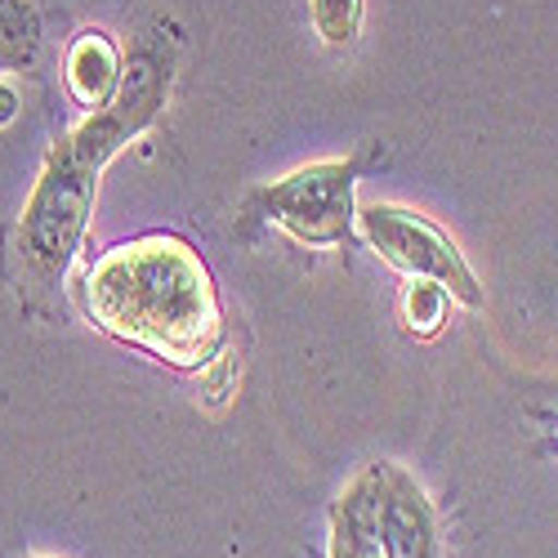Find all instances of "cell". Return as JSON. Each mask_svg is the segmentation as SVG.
Wrapping results in <instances>:
<instances>
[{"instance_id": "6da1fadb", "label": "cell", "mask_w": 558, "mask_h": 558, "mask_svg": "<svg viewBox=\"0 0 558 558\" xmlns=\"http://www.w3.org/2000/svg\"><path fill=\"white\" fill-rule=\"evenodd\" d=\"M85 308L99 331L170 366H206L219 344L210 268L170 232L112 246L85 277Z\"/></svg>"}, {"instance_id": "7a4b0ae2", "label": "cell", "mask_w": 558, "mask_h": 558, "mask_svg": "<svg viewBox=\"0 0 558 558\" xmlns=\"http://www.w3.org/2000/svg\"><path fill=\"white\" fill-rule=\"evenodd\" d=\"M153 104H157V89L153 95L121 89L112 108L95 112V121H85L50 153V161H45L36 189L27 197L23 228H19L23 259L40 282H54V277L68 272L76 242L85 232V219H89V206H95V183H99L104 161L153 117Z\"/></svg>"}, {"instance_id": "3957f363", "label": "cell", "mask_w": 558, "mask_h": 558, "mask_svg": "<svg viewBox=\"0 0 558 558\" xmlns=\"http://www.w3.org/2000/svg\"><path fill=\"white\" fill-rule=\"evenodd\" d=\"M353 183L357 157L313 161L291 170L287 179H272L246 197V215H259L295 238L300 246H340L353 238Z\"/></svg>"}, {"instance_id": "277c9868", "label": "cell", "mask_w": 558, "mask_h": 558, "mask_svg": "<svg viewBox=\"0 0 558 558\" xmlns=\"http://www.w3.org/2000/svg\"><path fill=\"white\" fill-rule=\"evenodd\" d=\"M357 232L366 238V246L376 251L389 268H398L402 277H429V282L451 291L456 304L483 308V287H478L474 268L464 264L460 246L447 238L434 219L415 215L407 206L376 202V206L357 210Z\"/></svg>"}, {"instance_id": "5b68a950", "label": "cell", "mask_w": 558, "mask_h": 558, "mask_svg": "<svg viewBox=\"0 0 558 558\" xmlns=\"http://www.w3.org/2000/svg\"><path fill=\"white\" fill-rule=\"evenodd\" d=\"M376 536L389 558H442L434 505L407 470L380 464V500H376Z\"/></svg>"}, {"instance_id": "8992f818", "label": "cell", "mask_w": 558, "mask_h": 558, "mask_svg": "<svg viewBox=\"0 0 558 558\" xmlns=\"http://www.w3.org/2000/svg\"><path fill=\"white\" fill-rule=\"evenodd\" d=\"M121 81H125V72H121L117 40L99 27H85L68 45V59H63V85H68L72 104L85 112H104L121 95Z\"/></svg>"}, {"instance_id": "52a82bcc", "label": "cell", "mask_w": 558, "mask_h": 558, "mask_svg": "<svg viewBox=\"0 0 558 558\" xmlns=\"http://www.w3.org/2000/svg\"><path fill=\"white\" fill-rule=\"evenodd\" d=\"M376 500H380V464H366L331 509V558H389L376 536Z\"/></svg>"}, {"instance_id": "ba28073f", "label": "cell", "mask_w": 558, "mask_h": 558, "mask_svg": "<svg viewBox=\"0 0 558 558\" xmlns=\"http://www.w3.org/2000/svg\"><path fill=\"white\" fill-rule=\"evenodd\" d=\"M40 50V14L32 0H0V72L32 68Z\"/></svg>"}, {"instance_id": "9c48e42d", "label": "cell", "mask_w": 558, "mask_h": 558, "mask_svg": "<svg viewBox=\"0 0 558 558\" xmlns=\"http://www.w3.org/2000/svg\"><path fill=\"white\" fill-rule=\"evenodd\" d=\"M447 308H451V291L429 282V277H407V291H402V322L411 336H438L442 322H447Z\"/></svg>"}, {"instance_id": "30bf717a", "label": "cell", "mask_w": 558, "mask_h": 558, "mask_svg": "<svg viewBox=\"0 0 558 558\" xmlns=\"http://www.w3.org/2000/svg\"><path fill=\"white\" fill-rule=\"evenodd\" d=\"M313 5V27L327 45H353L362 32L366 0H308Z\"/></svg>"}, {"instance_id": "8fae6325", "label": "cell", "mask_w": 558, "mask_h": 558, "mask_svg": "<svg viewBox=\"0 0 558 558\" xmlns=\"http://www.w3.org/2000/svg\"><path fill=\"white\" fill-rule=\"evenodd\" d=\"M14 108H19L14 89H0V125H10V121H14Z\"/></svg>"}, {"instance_id": "7c38bea8", "label": "cell", "mask_w": 558, "mask_h": 558, "mask_svg": "<svg viewBox=\"0 0 558 558\" xmlns=\"http://www.w3.org/2000/svg\"><path fill=\"white\" fill-rule=\"evenodd\" d=\"M27 558H50V554H27Z\"/></svg>"}]
</instances>
